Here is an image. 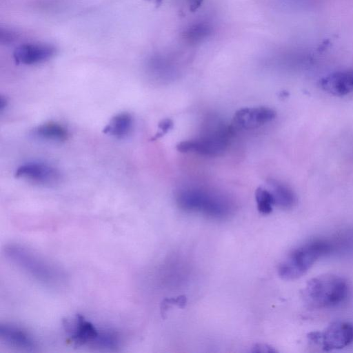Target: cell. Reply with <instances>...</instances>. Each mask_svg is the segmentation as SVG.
I'll return each mask as SVG.
<instances>
[{
    "mask_svg": "<svg viewBox=\"0 0 353 353\" xmlns=\"http://www.w3.org/2000/svg\"><path fill=\"white\" fill-rule=\"evenodd\" d=\"M173 127V122L170 119H165L162 120L159 123V131L154 135L152 139H157L159 137H163L165 134H166L170 130H171Z\"/></svg>",
    "mask_w": 353,
    "mask_h": 353,
    "instance_id": "ac0fdd59",
    "label": "cell"
},
{
    "mask_svg": "<svg viewBox=\"0 0 353 353\" xmlns=\"http://www.w3.org/2000/svg\"><path fill=\"white\" fill-rule=\"evenodd\" d=\"M309 339L325 351L342 349L353 343V323L333 322L324 331L310 334Z\"/></svg>",
    "mask_w": 353,
    "mask_h": 353,
    "instance_id": "52a82bcc",
    "label": "cell"
},
{
    "mask_svg": "<svg viewBox=\"0 0 353 353\" xmlns=\"http://www.w3.org/2000/svg\"><path fill=\"white\" fill-rule=\"evenodd\" d=\"M334 244L327 239H314L294 249L278 268L279 276L285 280L298 279L306 273L321 258L333 252Z\"/></svg>",
    "mask_w": 353,
    "mask_h": 353,
    "instance_id": "277c9868",
    "label": "cell"
},
{
    "mask_svg": "<svg viewBox=\"0 0 353 353\" xmlns=\"http://www.w3.org/2000/svg\"><path fill=\"white\" fill-rule=\"evenodd\" d=\"M55 48L43 43L23 44L14 52V59L18 63L34 65L50 59L55 54Z\"/></svg>",
    "mask_w": 353,
    "mask_h": 353,
    "instance_id": "30bf717a",
    "label": "cell"
},
{
    "mask_svg": "<svg viewBox=\"0 0 353 353\" xmlns=\"http://www.w3.org/2000/svg\"><path fill=\"white\" fill-rule=\"evenodd\" d=\"M176 201L185 212L199 213L213 219H226L234 211V205L227 196L201 188L179 190Z\"/></svg>",
    "mask_w": 353,
    "mask_h": 353,
    "instance_id": "3957f363",
    "label": "cell"
},
{
    "mask_svg": "<svg viewBox=\"0 0 353 353\" xmlns=\"http://www.w3.org/2000/svg\"><path fill=\"white\" fill-rule=\"evenodd\" d=\"M14 174L18 179L48 187L57 185L62 180V174L57 168L40 161H31L21 164L17 168Z\"/></svg>",
    "mask_w": 353,
    "mask_h": 353,
    "instance_id": "ba28073f",
    "label": "cell"
},
{
    "mask_svg": "<svg viewBox=\"0 0 353 353\" xmlns=\"http://www.w3.org/2000/svg\"><path fill=\"white\" fill-rule=\"evenodd\" d=\"M187 303V299L185 296L181 295L177 297H172L169 299H165L161 305V314L163 316L167 310L172 305H177L179 307H184Z\"/></svg>",
    "mask_w": 353,
    "mask_h": 353,
    "instance_id": "e0dca14e",
    "label": "cell"
},
{
    "mask_svg": "<svg viewBox=\"0 0 353 353\" xmlns=\"http://www.w3.org/2000/svg\"><path fill=\"white\" fill-rule=\"evenodd\" d=\"M63 327L68 341L79 347L111 350L121 345V336L117 332L98 327L79 314L65 320Z\"/></svg>",
    "mask_w": 353,
    "mask_h": 353,
    "instance_id": "7a4b0ae2",
    "label": "cell"
},
{
    "mask_svg": "<svg viewBox=\"0 0 353 353\" xmlns=\"http://www.w3.org/2000/svg\"><path fill=\"white\" fill-rule=\"evenodd\" d=\"M6 257L32 279L47 287L61 286L65 279L63 272L31 249L15 243L4 248Z\"/></svg>",
    "mask_w": 353,
    "mask_h": 353,
    "instance_id": "6da1fadb",
    "label": "cell"
},
{
    "mask_svg": "<svg viewBox=\"0 0 353 353\" xmlns=\"http://www.w3.org/2000/svg\"><path fill=\"white\" fill-rule=\"evenodd\" d=\"M268 184L274 205L283 209H290L295 205L296 197L290 187L274 179L269 180Z\"/></svg>",
    "mask_w": 353,
    "mask_h": 353,
    "instance_id": "9a60e30c",
    "label": "cell"
},
{
    "mask_svg": "<svg viewBox=\"0 0 353 353\" xmlns=\"http://www.w3.org/2000/svg\"><path fill=\"white\" fill-rule=\"evenodd\" d=\"M133 118L128 112L114 115L104 128L103 132L117 139L127 137L132 131Z\"/></svg>",
    "mask_w": 353,
    "mask_h": 353,
    "instance_id": "5bb4252c",
    "label": "cell"
},
{
    "mask_svg": "<svg viewBox=\"0 0 353 353\" xmlns=\"http://www.w3.org/2000/svg\"><path fill=\"white\" fill-rule=\"evenodd\" d=\"M322 88L335 96H344L353 92V70L339 71L324 77Z\"/></svg>",
    "mask_w": 353,
    "mask_h": 353,
    "instance_id": "7c38bea8",
    "label": "cell"
},
{
    "mask_svg": "<svg viewBox=\"0 0 353 353\" xmlns=\"http://www.w3.org/2000/svg\"><path fill=\"white\" fill-rule=\"evenodd\" d=\"M276 117V112L268 107L244 108L237 110L233 117L232 127L234 129L258 128Z\"/></svg>",
    "mask_w": 353,
    "mask_h": 353,
    "instance_id": "9c48e42d",
    "label": "cell"
},
{
    "mask_svg": "<svg viewBox=\"0 0 353 353\" xmlns=\"http://www.w3.org/2000/svg\"><path fill=\"white\" fill-rule=\"evenodd\" d=\"M201 0H189L190 8L194 11L196 10L201 4Z\"/></svg>",
    "mask_w": 353,
    "mask_h": 353,
    "instance_id": "ffe728a7",
    "label": "cell"
},
{
    "mask_svg": "<svg viewBox=\"0 0 353 353\" xmlns=\"http://www.w3.org/2000/svg\"><path fill=\"white\" fill-rule=\"evenodd\" d=\"M346 281L335 274H324L312 278L303 291L304 302L310 307L323 309L336 306L347 296Z\"/></svg>",
    "mask_w": 353,
    "mask_h": 353,
    "instance_id": "5b68a950",
    "label": "cell"
},
{
    "mask_svg": "<svg viewBox=\"0 0 353 353\" xmlns=\"http://www.w3.org/2000/svg\"><path fill=\"white\" fill-rule=\"evenodd\" d=\"M252 352H275V350L272 348L271 347H269L266 345H256V346L254 347V350Z\"/></svg>",
    "mask_w": 353,
    "mask_h": 353,
    "instance_id": "d6986e66",
    "label": "cell"
},
{
    "mask_svg": "<svg viewBox=\"0 0 353 353\" xmlns=\"http://www.w3.org/2000/svg\"><path fill=\"white\" fill-rule=\"evenodd\" d=\"M234 128L221 125L198 139L179 143L176 148L180 152H194L206 156H218L228 148Z\"/></svg>",
    "mask_w": 353,
    "mask_h": 353,
    "instance_id": "8992f818",
    "label": "cell"
},
{
    "mask_svg": "<svg viewBox=\"0 0 353 353\" xmlns=\"http://www.w3.org/2000/svg\"><path fill=\"white\" fill-rule=\"evenodd\" d=\"M255 199L258 211L263 214H268L272 212L274 205L273 196L270 190L259 187L255 191Z\"/></svg>",
    "mask_w": 353,
    "mask_h": 353,
    "instance_id": "2e32d148",
    "label": "cell"
},
{
    "mask_svg": "<svg viewBox=\"0 0 353 353\" xmlns=\"http://www.w3.org/2000/svg\"><path fill=\"white\" fill-rule=\"evenodd\" d=\"M0 337L7 345L22 350H32L37 347L34 337L26 330L10 323L1 324Z\"/></svg>",
    "mask_w": 353,
    "mask_h": 353,
    "instance_id": "8fae6325",
    "label": "cell"
},
{
    "mask_svg": "<svg viewBox=\"0 0 353 353\" xmlns=\"http://www.w3.org/2000/svg\"><path fill=\"white\" fill-rule=\"evenodd\" d=\"M32 135L39 139L55 142H63L68 139V130L62 124L57 122H47L34 128Z\"/></svg>",
    "mask_w": 353,
    "mask_h": 353,
    "instance_id": "4fadbf2b",
    "label": "cell"
}]
</instances>
